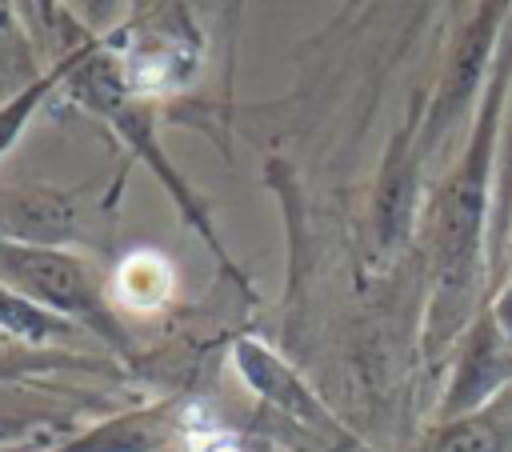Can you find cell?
<instances>
[{
    "label": "cell",
    "mask_w": 512,
    "mask_h": 452,
    "mask_svg": "<svg viewBox=\"0 0 512 452\" xmlns=\"http://www.w3.org/2000/svg\"><path fill=\"white\" fill-rule=\"evenodd\" d=\"M8 224L20 236H60L72 228V204L56 192H20L8 200Z\"/></svg>",
    "instance_id": "obj_2"
},
{
    "label": "cell",
    "mask_w": 512,
    "mask_h": 452,
    "mask_svg": "<svg viewBox=\"0 0 512 452\" xmlns=\"http://www.w3.org/2000/svg\"><path fill=\"white\" fill-rule=\"evenodd\" d=\"M0 260L4 268L28 288L36 292L40 300L48 304H60L68 312H88L92 300H88V284H84V272L76 260L52 252V248H0Z\"/></svg>",
    "instance_id": "obj_1"
},
{
    "label": "cell",
    "mask_w": 512,
    "mask_h": 452,
    "mask_svg": "<svg viewBox=\"0 0 512 452\" xmlns=\"http://www.w3.org/2000/svg\"><path fill=\"white\" fill-rule=\"evenodd\" d=\"M496 432L492 428H484V424H464V428H456L444 444H440V452H496Z\"/></svg>",
    "instance_id": "obj_4"
},
{
    "label": "cell",
    "mask_w": 512,
    "mask_h": 452,
    "mask_svg": "<svg viewBox=\"0 0 512 452\" xmlns=\"http://www.w3.org/2000/svg\"><path fill=\"white\" fill-rule=\"evenodd\" d=\"M216 452H232V448H216Z\"/></svg>",
    "instance_id": "obj_5"
},
{
    "label": "cell",
    "mask_w": 512,
    "mask_h": 452,
    "mask_svg": "<svg viewBox=\"0 0 512 452\" xmlns=\"http://www.w3.org/2000/svg\"><path fill=\"white\" fill-rule=\"evenodd\" d=\"M120 292L132 304H160L168 296V264L156 256H132L120 264Z\"/></svg>",
    "instance_id": "obj_3"
}]
</instances>
